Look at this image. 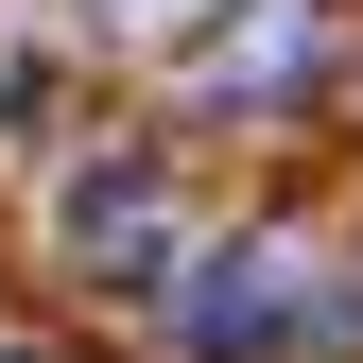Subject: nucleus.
I'll return each instance as SVG.
<instances>
[{"label":"nucleus","mask_w":363,"mask_h":363,"mask_svg":"<svg viewBox=\"0 0 363 363\" xmlns=\"http://www.w3.org/2000/svg\"><path fill=\"white\" fill-rule=\"evenodd\" d=\"M104 18H173V0H104Z\"/></svg>","instance_id":"20e7f679"},{"label":"nucleus","mask_w":363,"mask_h":363,"mask_svg":"<svg viewBox=\"0 0 363 363\" xmlns=\"http://www.w3.org/2000/svg\"><path fill=\"white\" fill-rule=\"evenodd\" d=\"M294 69H311V18H294V0H259V18H225L208 52H191V86H208V104H277Z\"/></svg>","instance_id":"7ed1b4c3"},{"label":"nucleus","mask_w":363,"mask_h":363,"mask_svg":"<svg viewBox=\"0 0 363 363\" xmlns=\"http://www.w3.org/2000/svg\"><path fill=\"white\" fill-rule=\"evenodd\" d=\"M311 277H329V259L311 242H208V277L173 294V346L191 363H311Z\"/></svg>","instance_id":"f257e3e1"},{"label":"nucleus","mask_w":363,"mask_h":363,"mask_svg":"<svg viewBox=\"0 0 363 363\" xmlns=\"http://www.w3.org/2000/svg\"><path fill=\"white\" fill-rule=\"evenodd\" d=\"M0 363H18V346H0Z\"/></svg>","instance_id":"39448f33"},{"label":"nucleus","mask_w":363,"mask_h":363,"mask_svg":"<svg viewBox=\"0 0 363 363\" xmlns=\"http://www.w3.org/2000/svg\"><path fill=\"white\" fill-rule=\"evenodd\" d=\"M69 277H104V294H156L173 277V173L156 156H104L69 191Z\"/></svg>","instance_id":"f03ea898"}]
</instances>
